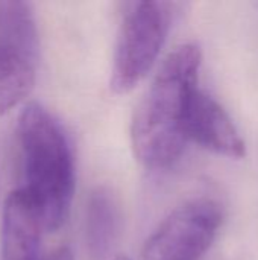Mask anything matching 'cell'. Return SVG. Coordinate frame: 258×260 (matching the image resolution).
Instances as JSON below:
<instances>
[{"mask_svg":"<svg viewBox=\"0 0 258 260\" xmlns=\"http://www.w3.org/2000/svg\"><path fill=\"white\" fill-rule=\"evenodd\" d=\"M44 260H75L71 251L67 247H61L58 250H55L52 254H49Z\"/></svg>","mask_w":258,"mask_h":260,"instance_id":"9c48e42d","label":"cell"},{"mask_svg":"<svg viewBox=\"0 0 258 260\" xmlns=\"http://www.w3.org/2000/svg\"><path fill=\"white\" fill-rule=\"evenodd\" d=\"M36 62L38 38L17 20L0 14V114L29 94Z\"/></svg>","mask_w":258,"mask_h":260,"instance_id":"5b68a950","label":"cell"},{"mask_svg":"<svg viewBox=\"0 0 258 260\" xmlns=\"http://www.w3.org/2000/svg\"><path fill=\"white\" fill-rule=\"evenodd\" d=\"M114 260H131L129 257H126V256H119V257H116Z\"/></svg>","mask_w":258,"mask_h":260,"instance_id":"30bf717a","label":"cell"},{"mask_svg":"<svg viewBox=\"0 0 258 260\" xmlns=\"http://www.w3.org/2000/svg\"><path fill=\"white\" fill-rule=\"evenodd\" d=\"M173 15L175 5L169 2L123 5L109 78L114 93L126 94L148 76L167 40Z\"/></svg>","mask_w":258,"mask_h":260,"instance_id":"3957f363","label":"cell"},{"mask_svg":"<svg viewBox=\"0 0 258 260\" xmlns=\"http://www.w3.org/2000/svg\"><path fill=\"white\" fill-rule=\"evenodd\" d=\"M187 137L207 151L242 158L245 142L224 107L202 88H198L190 101L187 114Z\"/></svg>","mask_w":258,"mask_h":260,"instance_id":"8992f818","label":"cell"},{"mask_svg":"<svg viewBox=\"0 0 258 260\" xmlns=\"http://www.w3.org/2000/svg\"><path fill=\"white\" fill-rule=\"evenodd\" d=\"M222 218V210L213 200L184 203L146 241L143 260H201L213 245Z\"/></svg>","mask_w":258,"mask_h":260,"instance_id":"277c9868","label":"cell"},{"mask_svg":"<svg viewBox=\"0 0 258 260\" xmlns=\"http://www.w3.org/2000/svg\"><path fill=\"white\" fill-rule=\"evenodd\" d=\"M122 224L120 204L108 187L90 193L85 207V245L91 260H106L113 251Z\"/></svg>","mask_w":258,"mask_h":260,"instance_id":"ba28073f","label":"cell"},{"mask_svg":"<svg viewBox=\"0 0 258 260\" xmlns=\"http://www.w3.org/2000/svg\"><path fill=\"white\" fill-rule=\"evenodd\" d=\"M44 230L38 207L21 187H17L8 197L3 210V260H40L41 235Z\"/></svg>","mask_w":258,"mask_h":260,"instance_id":"52a82bcc","label":"cell"},{"mask_svg":"<svg viewBox=\"0 0 258 260\" xmlns=\"http://www.w3.org/2000/svg\"><path fill=\"white\" fill-rule=\"evenodd\" d=\"M23 184L38 207L46 232L59 230L70 213L76 174L71 146L59 122L40 104H29L18 119Z\"/></svg>","mask_w":258,"mask_h":260,"instance_id":"7a4b0ae2","label":"cell"},{"mask_svg":"<svg viewBox=\"0 0 258 260\" xmlns=\"http://www.w3.org/2000/svg\"><path fill=\"white\" fill-rule=\"evenodd\" d=\"M201 47L186 43L163 61L138 104L131 123V143L137 160L160 171L176 163L189 143L187 114L199 88Z\"/></svg>","mask_w":258,"mask_h":260,"instance_id":"6da1fadb","label":"cell"}]
</instances>
